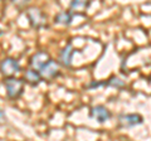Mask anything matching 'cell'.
<instances>
[{"instance_id": "cell-13", "label": "cell", "mask_w": 151, "mask_h": 141, "mask_svg": "<svg viewBox=\"0 0 151 141\" xmlns=\"http://www.w3.org/2000/svg\"><path fill=\"white\" fill-rule=\"evenodd\" d=\"M4 119H5V112L0 109V121H3Z\"/></svg>"}, {"instance_id": "cell-6", "label": "cell", "mask_w": 151, "mask_h": 141, "mask_svg": "<svg viewBox=\"0 0 151 141\" xmlns=\"http://www.w3.org/2000/svg\"><path fill=\"white\" fill-rule=\"evenodd\" d=\"M40 76L43 79H53L59 76V64L55 60L50 59L40 70Z\"/></svg>"}, {"instance_id": "cell-9", "label": "cell", "mask_w": 151, "mask_h": 141, "mask_svg": "<svg viewBox=\"0 0 151 141\" xmlns=\"http://www.w3.org/2000/svg\"><path fill=\"white\" fill-rule=\"evenodd\" d=\"M24 79H25L27 83L32 84V86H37L43 78H42V76H40V72L30 68V69H28L24 72Z\"/></svg>"}, {"instance_id": "cell-2", "label": "cell", "mask_w": 151, "mask_h": 141, "mask_svg": "<svg viewBox=\"0 0 151 141\" xmlns=\"http://www.w3.org/2000/svg\"><path fill=\"white\" fill-rule=\"evenodd\" d=\"M27 17L28 20H29L30 25L35 29H40V28H44L47 24V15L38 8H30L28 9L27 12Z\"/></svg>"}, {"instance_id": "cell-7", "label": "cell", "mask_w": 151, "mask_h": 141, "mask_svg": "<svg viewBox=\"0 0 151 141\" xmlns=\"http://www.w3.org/2000/svg\"><path fill=\"white\" fill-rule=\"evenodd\" d=\"M91 116L93 117L94 120H97L100 124H103V122H106L111 119V112L108 111L105 106H94L92 107L91 110Z\"/></svg>"}, {"instance_id": "cell-5", "label": "cell", "mask_w": 151, "mask_h": 141, "mask_svg": "<svg viewBox=\"0 0 151 141\" xmlns=\"http://www.w3.org/2000/svg\"><path fill=\"white\" fill-rule=\"evenodd\" d=\"M49 60H50V57L47 52H37L30 58V67H32V69H35L38 72H40L42 68H43Z\"/></svg>"}, {"instance_id": "cell-1", "label": "cell", "mask_w": 151, "mask_h": 141, "mask_svg": "<svg viewBox=\"0 0 151 141\" xmlns=\"http://www.w3.org/2000/svg\"><path fill=\"white\" fill-rule=\"evenodd\" d=\"M4 86L6 88V95L10 100H17L23 95L24 82L15 77H8L4 79Z\"/></svg>"}, {"instance_id": "cell-4", "label": "cell", "mask_w": 151, "mask_h": 141, "mask_svg": "<svg viewBox=\"0 0 151 141\" xmlns=\"http://www.w3.org/2000/svg\"><path fill=\"white\" fill-rule=\"evenodd\" d=\"M144 122V117L139 114H127L119 116V124L121 127H134L136 125H141Z\"/></svg>"}, {"instance_id": "cell-12", "label": "cell", "mask_w": 151, "mask_h": 141, "mask_svg": "<svg viewBox=\"0 0 151 141\" xmlns=\"http://www.w3.org/2000/svg\"><path fill=\"white\" fill-rule=\"evenodd\" d=\"M106 86H111V87H117V88H121V87H124L125 86V82H122L120 78H117V77H113L111 78L110 81H107L106 82Z\"/></svg>"}, {"instance_id": "cell-10", "label": "cell", "mask_w": 151, "mask_h": 141, "mask_svg": "<svg viewBox=\"0 0 151 141\" xmlns=\"http://www.w3.org/2000/svg\"><path fill=\"white\" fill-rule=\"evenodd\" d=\"M54 23L60 25H69L72 23V14L69 12H60L54 17Z\"/></svg>"}, {"instance_id": "cell-3", "label": "cell", "mask_w": 151, "mask_h": 141, "mask_svg": "<svg viewBox=\"0 0 151 141\" xmlns=\"http://www.w3.org/2000/svg\"><path fill=\"white\" fill-rule=\"evenodd\" d=\"M19 70H20V64L15 58L6 57L0 62V72H1L3 76H5V78L14 77V74Z\"/></svg>"}, {"instance_id": "cell-11", "label": "cell", "mask_w": 151, "mask_h": 141, "mask_svg": "<svg viewBox=\"0 0 151 141\" xmlns=\"http://www.w3.org/2000/svg\"><path fill=\"white\" fill-rule=\"evenodd\" d=\"M91 5L89 1H83V0H74V1L70 3L69 8L72 10H76V12H82V10H86V9Z\"/></svg>"}, {"instance_id": "cell-8", "label": "cell", "mask_w": 151, "mask_h": 141, "mask_svg": "<svg viewBox=\"0 0 151 141\" xmlns=\"http://www.w3.org/2000/svg\"><path fill=\"white\" fill-rule=\"evenodd\" d=\"M73 47L68 44L65 45L64 48L62 49V52L59 53V62L62 63L64 67H70L72 64V57H73Z\"/></svg>"}]
</instances>
